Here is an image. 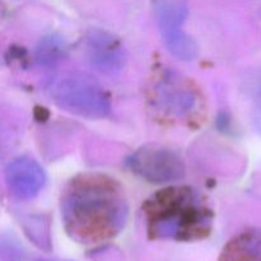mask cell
<instances>
[{"label":"cell","mask_w":261,"mask_h":261,"mask_svg":"<svg viewBox=\"0 0 261 261\" xmlns=\"http://www.w3.org/2000/svg\"><path fill=\"white\" fill-rule=\"evenodd\" d=\"M23 252L19 245L15 244L12 239L2 240V254H0V261H22Z\"/></svg>","instance_id":"cell-12"},{"label":"cell","mask_w":261,"mask_h":261,"mask_svg":"<svg viewBox=\"0 0 261 261\" xmlns=\"http://www.w3.org/2000/svg\"><path fill=\"white\" fill-rule=\"evenodd\" d=\"M259 94H260V99H261V86H260V91H259Z\"/></svg>","instance_id":"cell-14"},{"label":"cell","mask_w":261,"mask_h":261,"mask_svg":"<svg viewBox=\"0 0 261 261\" xmlns=\"http://www.w3.org/2000/svg\"><path fill=\"white\" fill-rule=\"evenodd\" d=\"M126 166L133 173L152 184L171 182L185 176L182 158L175 150L158 144L140 147L126 158Z\"/></svg>","instance_id":"cell-6"},{"label":"cell","mask_w":261,"mask_h":261,"mask_svg":"<svg viewBox=\"0 0 261 261\" xmlns=\"http://www.w3.org/2000/svg\"><path fill=\"white\" fill-rule=\"evenodd\" d=\"M36 261H47V260H36Z\"/></svg>","instance_id":"cell-15"},{"label":"cell","mask_w":261,"mask_h":261,"mask_svg":"<svg viewBox=\"0 0 261 261\" xmlns=\"http://www.w3.org/2000/svg\"><path fill=\"white\" fill-rule=\"evenodd\" d=\"M255 122H256L257 129H259V132L261 133V110L259 111V114L256 115V119H255Z\"/></svg>","instance_id":"cell-13"},{"label":"cell","mask_w":261,"mask_h":261,"mask_svg":"<svg viewBox=\"0 0 261 261\" xmlns=\"http://www.w3.org/2000/svg\"><path fill=\"white\" fill-rule=\"evenodd\" d=\"M46 182V175L33 158L22 155L14 158L5 168V184L17 199L27 200L40 194Z\"/></svg>","instance_id":"cell-8"},{"label":"cell","mask_w":261,"mask_h":261,"mask_svg":"<svg viewBox=\"0 0 261 261\" xmlns=\"http://www.w3.org/2000/svg\"><path fill=\"white\" fill-rule=\"evenodd\" d=\"M63 54V41L54 36L43 38L37 47V59L42 65H53L60 60Z\"/></svg>","instance_id":"cell-11"},{"label":"cell","mask_w":261,"mask_h":261,"mask_svg":"<svg viewBox=\"0 0 261 261\" xmlns=\"http://www.w3.org/2000/svg\"><path fill=\"white\" fill-rule=\"evenodd\" d=\"M149 99L163 119L177 122L194 121L203 110V97L194 82L171 69L155 74Z\"/></svg>","instance_id":"cell-3"},{"label":"cell","mask_w":261,"mask_h":261,"mask_svg":"<svg viewBox=\"0 0 261 261\" xmlns=\"http://www.w3.org/2000/svg\"><path fill=\"white\" fill-rule=\"evenodd\" d=\"M143 213L150 240L200 241L213 229V211L191 186H170L157 191L145 200Z\"/></svg>","instance_id":"cell-2"},{"label":"cell","mask_w":261,"mask_h":261,"mask_svg":"<svg viewBox=\"0 0 261 261\" xmlns=\"http://www.w3.org/2000/svg\"><path fill=\"white\" fill-rule=\"evenodd\" d=\"M64 228L82 245L103 244L115 239L127 221V201L120 184L101 173L71 178L60 196Z\"/></svg>","instance_id":"cell-1"},{"label":"cell","mask_w":261,"mask_h":261,"mask_svg":"<svg viewBox=\"0 0 261 261\" xmlns=\"http://www.w3.org/2000/svg\"><path fill=\"white\" fill-rule=\"evenodd\" d=\"M217 261H261V229H247L229 240Z\"/></svg>","instance_id":"cell-9"},{"label":"cell","mask_w":261,"mask_h":261,"mask_svg":"<svg viewBox=\"0 0 261 261\" xmlns=\"http://www.w3.org/2000/svg\"><path fill=\"white\" fill-rule=\"evenodd\" d=\"M23 229L28 239L32 240L38 249L50 251L51 237L47 221H43L42 217L40 216H31L23 221Z\"/></svg>","instance_id":"cell-10"},{"label":"cell","mask_w":261,"mask_h":261,"mask_svg":"<svg viewBox=\"0 0 261 261\" xmlns=\"http://www.w3.org/2000/svg\"><path fill=\"white\" fill-rule=\"evenodd\" d=\"M86 53L94 69L106 75L119 74L126 64V51L112 33L92 30L86 37Z\"/></svg>","instance_id":"cell-7"},{"label":"cell","mask_w":261,"mask_h":261,"mask_svg":"<svg viewBox=\"0 0 261 261\" xmlns=\"http://www.w3.org/2000/svg\"><path fill=\"white\" fill-rule=\"evenodd\" d=\"M153 13L167 50L180 60L195 59L198 46L184 28L189 13L188 0H153Z\"/></svg>","instance_id":"cell-5"},{"label":"cell","mask_w":261,"mask_h":261,"mask_svg":"<svg viewBox=\"0 0 261 261\" xmlns=\"http://www.w3.org/2000/svg\"><path fill=\"white\" fill-rule=\"evenodd\" d=\"M51 98L61 110L87 119H103L111 103L103 87L86 73L73 71L56 79L51 86Z\"/></svg>","instance_id":"cell-4"}]
</instances>
